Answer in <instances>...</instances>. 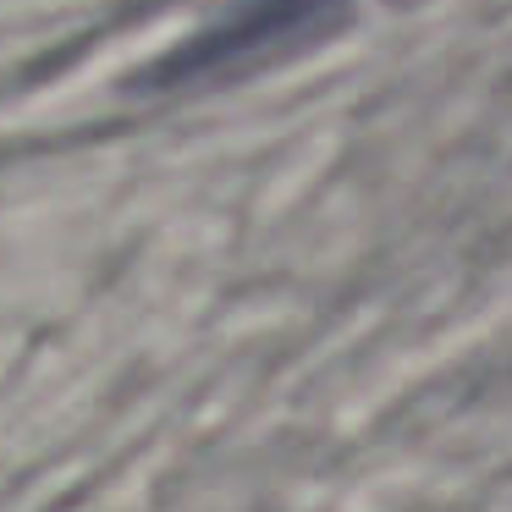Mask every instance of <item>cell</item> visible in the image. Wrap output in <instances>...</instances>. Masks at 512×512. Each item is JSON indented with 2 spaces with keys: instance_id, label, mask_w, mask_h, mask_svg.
I'll return each instance as SVG.
<instances>
[{
  "instance_id": "obj_1",
  "label": "cell",
  "mask_w": 512,
  "mask_h": 512,
  "mask_svg": "<svg viewBox=\"0 0 512 512\" xmlns=\"http://www.w3.org/2000/svg\"><path fill=\"white\" fill-rule=\"evenodd\" d=\"M353 6L358 0H232L221 17H210L160 61H149L133 78V89L177 94V89H210V83L226 78H248V72L336 34L353 17Z\"/></svg>"
}]
</instances>
